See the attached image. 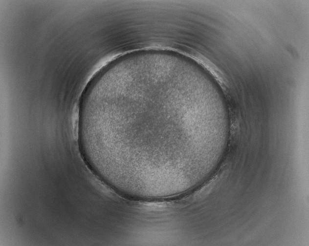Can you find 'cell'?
I'll return each mask as SVG.
<instances>
[{
  "instance_id": "obj_1",
  "label": "cell",
  "mask_w": 309,
  "mask_h": 246,
  "mask_svg": "<svg viewBox=\"0 0 309 246\" xmlns=\"http://www.w3.org/2000/svg\"><path fill=\"white\" fill-rule=\"evenodd\" d=\"M175 97L146 94L103 110L101 133L107 150L127 173L152 180L172 178L210 151L206 127L186 125L201 118L182 119Z\"/></svg>"
}]
</instances>
